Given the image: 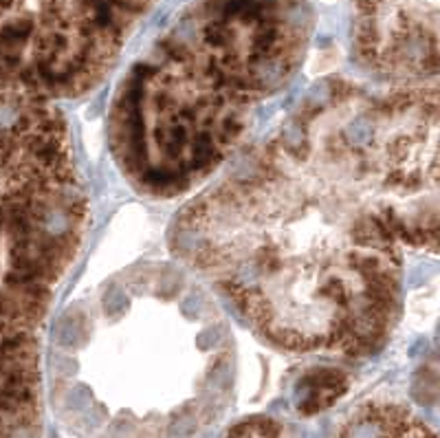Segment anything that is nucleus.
I'll return each mask as SVG.
<instances>
[{
  "label": "nucleus",
  "instance_id": "f257e3e1",
  "mask_svg": "<svg viewBox=\"0 0 440 438\" xmlns=\"http://www.w3.org/2000/svg\"><path fill=\"white\" fill-rule=\"evenodd\" d=\"M170 244L282 351L366 357L398 321L403 234L302 108L183 208Z\"/></svg>",
  "mask_w": 440,
  "mask_h": 438
},
{
  "label": "nucleus",
  "instance_id": "f03ea898",
  "mask_svg": "<svg viewBox=\"0 0 440 438\" xmlns=\"http://www.w3.org/2000/svg\"><path fill=\"white\" fill-rule=\"evenodd\" d=\"M308 0H194L124 75L108 146L137 192L174 199L205 183L266 99L302 67Z\"/></svg>",
  "mask_w": 440,
  "mask_h": 438
},
{
  "label": "nucleus",
  "instance_id": "7ed1b4c3",
  "mask_svg": "<svg viewBox=\"0 0 440 438\" xmlns=\"http://www.w3.org/2000/svg\"><path fill=\"white\" fill-rule=\"evenodd\" d=\"M86 225L62 110L0 86V438L40 436L42 335Z\"/></svg>",
  "mask_w": 440,
  "mask_h": 438
},
{
  "label": "nucleus",
  "instance_id": "20e7f679",
  "mask_svg": "<svg viewBox=\"0 0 440 438\" xmlns=\"http://www.w3.org/2000/svg\"><path fill=\"white\" fill-rule=\"evenodd\" d=\"M372 194L394 216L407 247H438V91L400 86L366 93L328 82L306 101Z\"/></svg>",
  "mask_w": 440,
  "mask_h": 438
},
{
  "label": "nucleus",
  "instance_id": "39448f33",
  "mask_svg": "<svg viewBox=\"0 0 440 438\" xmlns=\"http://www.w3.org/2000/svg\"><path fill=\"white\" fill-rule=\"evenodd\" d=\"M159 0H0V86L51 101L106 77Z\"/></svg>",
  "mask_w": 440,
  "mask_h": 438
},
{
  "label": "nucleus",
  "instance_id": "423d86ee",
  "mask_svg": "<svg viewBox=\"0 0 440 438\" xmlns=\"http://www.w3.org/2000/svg\"><path fill=\"white\" fill-rule=\"evenodd\" d=\"M353 49L361 67L383 80H434L438 0H353Z\"/></svg>",
  "mask_w": 440,
  "mask_h": 438
},
{
  "label": "nucleus",
  "instance_id": "0eeeda50",
  "mask_svg": "<svg viewBox=\"0 0 440 438\" xmlns=\"http://www.w3.org/2000/svg\"><path fill=\"white\" fill-rule=\"evenodd\" d=\"M335 438H436V434L403 403L368 401L346 419Z\"/></svg>",
  "mask_w": 440,
  "mask_h": 438
},
{
  "label": "nucleus",
  "instance_id": "6e6552de",
  "mask_svg": "<svg viewBox=\"0 0 440 438\" xmlns=\"http://www.w3.org/2000/svg\"><path fill=\"white\" fill-rule=\"evenodd\" d=\"M350 379L337 368H315L308 370L295 388V405L302 416H313L328 410L348 392Z\"/></svg>",
  "mask_w": 440,
  "mask_h": 438
},
{
  "label": "nucleus",
  "instance_id": "1a4fd4ad",
  "mask_svg": "<svg viewBox=\"0 0 440 438\" xmlns=\"http://www.w3.org/2000/svg\"><path fill=\"white\" fill-rule=\"evenodd\" d=\"M280 425L269 416H249L236 423L227 438H280Z\"/></svg>",
  "mask_w": 440,
  "mask_h": 438
}]
</instances>
